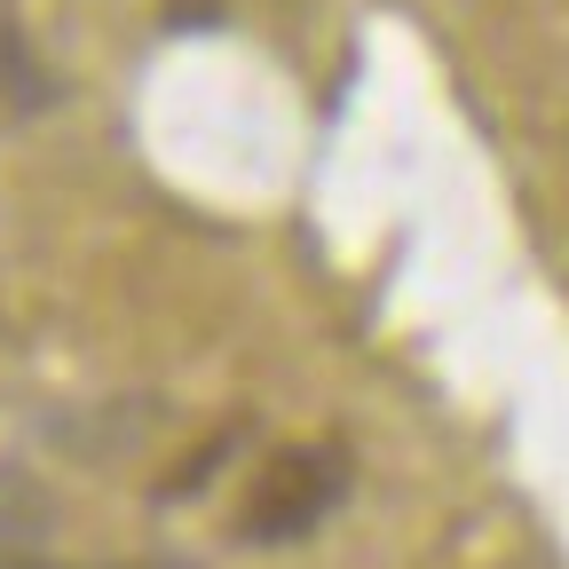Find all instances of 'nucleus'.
Masks as SVG:
<instances>
[{
	"mask_svg": "<svg viewBox=\"0 0 569 569\" xmlns=\"http://www.w3.org/2000/svg\"><path fill=\"white\" fill-rule=\"evenodd\" d=\"M340 490H348V459L332 443H301V451H277L253 490H246V507H238V538L253 546H293L309 538L332 507H340Z\"/></svg>",
	"mask_w": 569,
	"mask_h": 569,
	"instance_id": "1",
	"label": "nucleus"
},
{
	"mask_svg": "<svg viewBox=\"0 0 569 569\" xmlns=\"http://www.w3.org/2000/svg\"><path fill=\"white\" fill-rule=\"evenodd\" d=\"M0 96H32V63H24V40H17L9 9H0Z\"/></svg>",
	"mask_w": 569,
	"mask_h": 569,
	"instance_id": "2",
	"label": "nucleus"
}]
</instances>
